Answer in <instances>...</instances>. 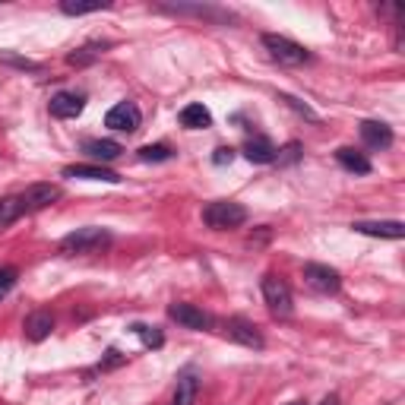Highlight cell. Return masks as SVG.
Returning <instances> with one entry per match:
<instances>
[{
  "label": "cell",
  "mask_w": 405,
  "mask_h": 405,
  "mask_svg": "<svg viewBox=\"0 0 405 405\" xmlns=\"http://www.w3.org/2000/svg\"><path fill=\"white\" fill-rule=\"evenodd\" d=\"M105 244H111L108 228H98V225L76 228V231H70L61 240V254H92V250H102Z\"/></svg>",
  "instance_id": "1"
},
{
  "label": "cell",
  "mask_w": 405,
  "mask_h": 405,
  "mask_svg": "<svg viewBox=\"0 0 405 405\" xmlns=\"http://www.w3.org/2000/svg\"><path fill=\"white\" fill-rule=\"evenodd\" d=\"M203 222L215 231H225V228H238L247 222V209L234 203V199H219V203H209L203 209Z\"/></svg>",
  "instance_id": "2"
},
{
  "label": "cell",
  "mask_w": 405,
  "mask_h": 405,
  "mask_svg": "<svg viewBox=\"0 0 405 405\" xmlns=\"http://www.w3.org/2000/svg\"><path fill=\"white\" fill-rule=\"evenodd\" d=\"M263 45H266L269 57L279 63H285V67H301V63L310 61L307 48L298 42H291V38H285V35H263Z\"/></svg>",
  "instance_id": "3"
},
{
  "label": "cell",
  "mask_w": 405,
  "mask_h": 405,
  "mask_svg": "<svg viewBox=\"0 0 405 405\" xmlns=\"http://www.w3.org/2000/svg\"><path fill=\"white\" fill-rule=\"evenodd\" d=\"M263 298H266L269 310H273L275 316H291V310H295L291 289L282 279H275V275H266V279H263Z\"/></svg>",
  "instance_id": "4"
},
{
  "label": "cell",
  "mask_w": 405,
  "mask_h": 405,
  "mask_svg": "<svg viewBox=\"0 0 405 405\" xmlns=\"http://www.w3.org/2000/svg\"><path fill=\"white\" fill-rule=\"evenodd\" d=\"M304 282H307L314 291H320V295H336V291L342 289V275H339L336 269L323 266V263H307V266H304Z\"/></svg>",
  "instance_id": "5"
},
{
  "label": "cell",
  "mask_w": 405,
  "mask_h": 405,
  "mask_svg": "<svg viewBox=\"0 0 405 405\" xmlns=\"http://www.w3.org/2000/svg\"><path fill=\"white\" fill-rule=\"evenodd\" d=\"M139 121H143V117H139V108L133 102H121L105 114V127L121 130V133H133L139 127Z\"/></svg>",
  "instance_id": "6"
},
{
  "label": "cell",
  "mask_w": 405,
  "mask_h": 405,
  "mask_svg": "<svg viewBox=\"0 0 405 405\" xmlns=\"http://www.w3.org/2000/svg\"><path fill=\"white\" fill-rule=\"evenodd\" d=\"M20 199H22V209L26 213H42V209H48L51 203L61 199V190L54 184H32V187H26V193Z\"/></svg>",
  "instance_id": "7"
},
{
  "label": "cell",
  "mask_w": 405,
  "mask_h": 405,
  "mask_svg": "<svg viewBox=\"0 0 405 405\" xmlns=\"http://www.w3.org/2000/svg\"><path fill=\"white\" fill-rule=\"evenodd\" d=\"M168 316H171L174 323H181V326H187V330H209V326H213V316L203 314L197 304H171V307H168Z\"/></svg>",
  "instance_id": "8"
},
{
  "label": "cell",
  "mask_w": 405,
  "mask_h": 405,
  "mask_svg": "<svg viewBox=\"0 0 405 405\" xmlns=\"http://www.w3.org/2000/svg\"><path fill=\"white\" fill-rule=\"evenodd\" d=\"M225 330H228V339H234V342L247 345V349H263V336H260V330H257L250 320L231 316V320L225 323Z\"/></svg>",
  "instance_id": "9"
},
{
  "label": "cell",
  "mask_w": 405,
  "mask_h": 405,
  "mask_svg": "<svg viewBox=\"0 0 405 405\" xmlns=\"http://www.w3.org/2000/svg\"><path fill=\"white\" fill-rule=\"evenodd\" d=\"M358 234H367V238H390V240H402L405 238V225L402 222H355Z\"/></svg>",
  "instance_id": "10"
},
{
  "label": "cell",
  "mask_w": 405,
  "mask_h": 405,
  "mask_svg": "<svg viewBox=\"0 0 405 405\" xmlns=\"http://www.w3.org/2000/svg\"><path fill=\"white\" fill-rule=\"evenodd\" d=\"M48 108H51V114H54V117L67 121V117L83 114L86 98H83V95H76V92H57V95L48 102Z\"/></svg>",
  "instance_id": "11"
},
{
  "label": "cell",
  "mask_w": 405,
  "mask_h": 405,
  "mask_svg": "<svg viewBox=\"0 0 405 405\" xmlns=\"http://www.w3.org/2000/svg\"><path fill=\"white\" fill-rule=\"evenodd\" d=\"M358 133H361V139L371 146V149H386V146H392V130L386 124H380V121H361Z\"/></svg>",
  "instance_id": "12"
},
{
  "label": "cell",
  "mask_w": 405,
  "mask_h": 405,
  "mask_svg": "<svg viewBox=\"0 0 405 405\" xmlns=\"http://www.w3.org/2000/svg\"><path fill=\"white\" fill-rule=\"evenodd\" d=\"M51 330H54V316H51V310H35V314H29V320H26V339L29 342H45V339L51 336Z\"/></svg>",
  "instance_id": "13"
},
{
  "label": "cell",
  "mask_w": 405,
  "mask_h": 405,
  "mask_svg": "<svg viewBox=\"0 0 405 405\" xmlns=\"http://www.w3.org/2000/svg\"><path fill=\"white\" fill-rule=\"evenodd\" d=\"M63 178H86V181H105V184H117L121 174L108 171L102 165H67L63 168Z\"/></svg>",
  "instance_id": "14"
},
{
  "label": "cell",
  "mask_w": 405,
  "mask_h": 405,
  "mask_svg": "<svg viewBox=\"0 0 405 405\" xmlns=\"http://www.w3.org/2000/svg\"><path fill=\"white\" fill-rule=\"evenodd\" d=\"M181 124H184L187 130H206V127H213V114H209L206 105L193 102L181 111Z\"/></svg>",
  "instance_id": "15"
},
{
  "label": "cell",
  "mask_w": 405,
  "mask_h": 405,
  "mask_svg": "<svg viewBox=\"0 0 405 405\" xmlns=\"http://www.w3.org/2000/svg\"><path fill=\"white\" fill-rule=\"evenodd\" d=\"M83 152L89 158H95V162H114L124 149H121V143H114V139H86Z\"/></svg>",
  "instance_id": "16"
},
{
  "label": "cell",
  "mask_w": 405,
  "mask_h": 405,
  "mask_svg": "<svg viewBox=\"0 0 405 405\" xmlns=\"http://www.w3.org/2000/svg\"><path fill=\"white\" fill-rule=\"evenodd\" d=\"M244 158L247 162H254V165H266V162H273L275 158V146L269 143V139H247L244 143Z\"/></svg>",
  "instance_id": "17"
},
{
  "label": "cell",
  "mask_w": 405,
  "mask_h": 405,
  "mask_svg": "<svg viewBox=\"0 0 405 405\" xmlns=\"http://www.w3.org/2000/svg\"><path fill=\"white\" fill-rule=\"evenodd\" d=\"M336 162L345 168V171H355V174H367V171H371V162H367L361 152L349 149V146H342V149L336 152Z\"/></svg>",
  "instance_id": "18"
},
{
  "label": "cell",
  "mask_w": 405,
  "mask_h": 405,
  "mask_svg": "<svg viewBox=\"0 0 405 405\" xmlns=\"http://www.w3.org/2000/svg\"><path fill=\"white\" fill-rule=\"evenodd\" d=\"M197 390H199L197 377H193V374H184V377L178 380V392H174V405H193V402H197Z\"/></svg>",
  "instance_id": "19"
},
{
  "label": "cell",
  "mask_w": 405,
  "mask_h": 405,
  "mask_svg": "<svg viewBox=\"0 0 405 405\" xmlns=\"http://www.w3.org/2000/svg\"><path fill=\"white\" fill-rule=\"evenodd\" d=\"M22 213H26V209H22V199L20 197H3V199H0V228L13 225Z\"/></svg>",
  "instance_id": "20"
},
{
  "label": "cell",
  "mask_w": 405,
  "mask_h": 405,
  "mask_svg": "<svg viewBox=\"0 0 405 405\" xmlns=\"http://www.w3.org/2000/svg\"><path fill=\"white\" fill-rule=\"evenodd\" d=\"M111 3L105 0H92V3H76V0H63L61 3V13L67 16H86V13H98V10H108Z\"/></svg>",
  "instance_id": "21"
},
{
  "label": "cell",
  "mask_w": 405,
  "mask_h": 405,
  "mask_svg": "<svg viewBox=\"0 0 405 405\" xmlns=\"http://www.w3.org/2000/svg\"><path fill=\"white\" fill-rule=\"evenodd\" d=\"M102 51H105V45H86V48L73 51V54L67 57V63H70V67H89L92 61L102 57Z\"/></svg>",
  "instance_id": "22"
},
{
  "label": "cell",
  "mask_w": 405,
  "mask_h": 405,
  "mask_svg": "<svg viewBox=\"0 0 405 405\" xmlns=\"http://www.w3.org/2000/svg\"><path fill=\"white\" fill-rule=\"evenodd\" d=\"M139 162H168V158L174 155L171 149H168L165 143H155V146H143V149L137 152Z\"/></svg>",
  "instance_id": "23"
},
{
  "label": "cell",
  "mask_w": 405,
  "mask_h": 405,
  "mask_svg": "<svg viewBox=\"0 0 405 405\" xmlns=\"http://www.w3.org/2000/svg\"><path fill=\"white\" fill-rule=\"evenodd\" d=\"M133 333H137V336L143 339L149 349H162V345H165V336H162L155 326H143V323H137V326H133Z\"/></svg>",
  "instance_id": "24"
},
{
  "label": "cell",
  "mask_w": 405,
  "mask_h": 405,
  "mask_svg": "<svg viewBox=\"0 0 405 405\" xmlns=\"http://www.w3.org/2000/svg\"><path fill=\"white\" fill-rule=\"evenodd\" d=\"M171 13H190V16H206V20H231L228 13H219V10H209V7H165Z\"/></svg>",
  "instance_id": "25"
},
{
  "label": "cell",
  "mask_w": 405,
  "mask_h": 405,
  "mask_svg": "<svg viewBox=\"0 0 405 405\" xmlns=\"http://www.w3.org/2000/svg\"><path fill=\"white\" fill-rule=\"evenodd\" d=\"M301 143H289V146H282V149H275V158L273 162H279V165H291V162H298L301 158Z\"/></svg>",
  "instance_id": "26"
},
{
  "label": "cell",
  "mask_w": 405,
  "mask_h": 405,
  "mask_svg": "<svg viewBox=\"0 0 405 405\" xmlns=\"http://www.w3.org/2000/svg\"><path fill=\"white\" fill-rule=\"evenodd\" d=\"M13 285H16V269L13 266H0V298H7Z\"/></svg>",
  "instance_id": "27"
},
{
  "label": "cell",
  "mask_w": 405,
  "mask_h": 405,
  "mask_svg": "<svg viewBox=\"0 0 405 405\" xmlns=\"http://www.w3.org/2000/svg\"><path fill=\"white\" fill-rule=\"evenodd\" d=\"M121 364H124V355L117 349H108L105 351V361L98 364V371H111V367H121Z\"/></svg>",
  "instance_id": "28"
},
{
  "label": "cell",
  "mask_w": 405,
  "mask_h": 405,
  "mask_svg": "<svg viewBox=\"0 0 405 405\" xmlns=\"http://www.w3.org/2000/svg\"><path fill=\"white\" fill-rule=\"evenodd\" d=\"M0 63H10V67H20V70H38L35 61H26V57H16V54H0Z\"/></svg>",
  "instance_id": "29"
},
{
  "label": "cell",
  "mask_w": 405,
  "mask_h": 405,
  "mask_svg": "<svg viewBox=\"0 0 405 405\" xmlns=\"http://www.w3.org/2000/svg\"><path fill=\"white\" fill-rule=\"evenodd\" d=\"M282 102L289 105V108H295L298 114H304V117H310V121H316V114H314V111H310V108H307V105H304V102H298V98H291V95H282Z\"/></svg>",
  "instance_id": "30"
},
{
  "label": "cell",
  "mask_w": 405,
  "mask_h": 405,
  "mask_svg": "<svg viewBox=\"0 0 405 405\" xmlns=\"http://www.w3.org/2000/svg\"><path fill=\"white\" fill-rule=\"evenodd\" d=\"M231 158H234V149H225V146H222V149H215L213 162L215 165H231Z\"/></svg>",
  "instance_id": "31"
},
{
  "label": "cell",
  "mask_w": 405,
  "mask_h": 405,
  "mask_svg": "<svg viewBox=\"0 0 405 405\" xmlns=\"http://www.w3.org/2000/svg\"><path fill=\"white\" fill-rule=\"evenodd\" d=\"M320 405H342V402H339V396H326Z\"/></svg>",
  "instance_id": "32"
},
{
  "label": "cell",
  "mask_w": 405,
  "mask_h": 405,
  "mask_svg": "<svg viewBox=\"0 0 405 405\" xmlns=\"http://www.w3.org/2000/svg\"><path fill=\"white\" fill-rule=\"evenodd\" d=\"M291 405H304V402H291Z\"/></svg>",
  "instance_id": "33"
}]
</instances>
